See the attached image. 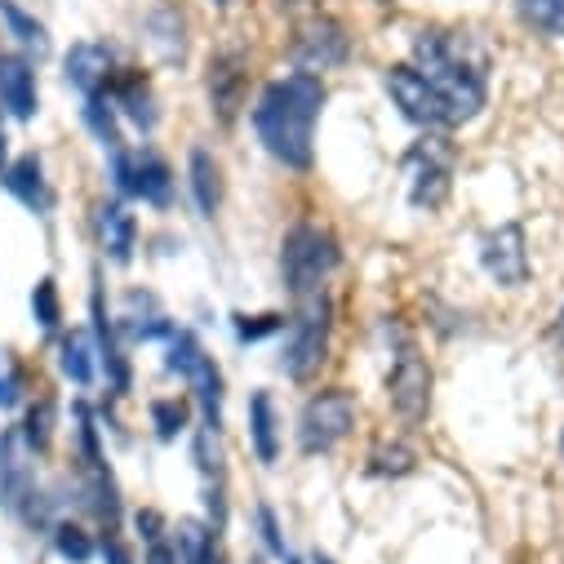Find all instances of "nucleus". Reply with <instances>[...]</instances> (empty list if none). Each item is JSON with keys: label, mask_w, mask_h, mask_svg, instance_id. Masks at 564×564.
I'll list each match as a JSON object with an SVG mask.
<instances>
[{"label": "nucleus", "mask_w": 564, "mask_h": 564, "mask_svg": "<svg viewBox=\"0 0 564 564\" xmlns=\"http://www.w3.org/2000/svg\"><path fill=\"white\" fill-rule=\"evenodd\" d=\"M174 551L183 564H227L218 524H205V520H178L174 524Z\"/></svg>", "instance_id": "nucleus-20"}, {"label": "nucleus", "mask_w": 564, "mask_h": 564, "mask_svg": "<svg viewBox=\"0 0 564 564\" xmlns=\"http://www.w3.org/2000/svg\"><path fill=\"white\" fill-rule=\"evenodd\" d=\"M351 427H356V395L347 387H325L299 413V449L307 458L329 454L351 436Z\"/></svg>", "instance_id": "nucleus-5"}, {"label": "nucleus", "mask_w": 564, "mask_h": 564, "mask_svg": "<svg viewBox=\"0 0 564 564\" xmlns=\"http://www.w3.org/2000/svg\"><path fill=\"white\" fill-rule=\"evenodd\" d=\"M36 449L23 441L19 427H10L0 436V502H6L14 516H23V507L36 494Z\"/></svg>", "instance_id": "nucleus-12"}, {"label": "nucleus", "mask_w": 564, "mask_h": 564, "mask_svg": "<svg viewBox=\"0 0 564 564\" xmlns=\"http://www.w3.org/2000/svg\"><path fill=\"white\" fill-rule=\"evenodd\" d=\"M409 174V205L413 209H441L454 187V152L445 148V138H422V143L404 156Z\"/></svg>", "instance_id": "nucleus-8"}, {"label": "nucleus", "mask_w": 564, "mask_h": 564, "mask_svg": "<svg viewBox=\"0 0 564 564\" xmlns=\"http://www.w3.org/2000/svg\"><path fill=\"white\" fill-rule=\"evenodd\" d=\"M187 417H192V404L178 400V395H165V400H152V427L161 441H178L187 432Z\"/></svg>", "instance_id": "nucleus-26"}, {"label": "nucleus", "mask_w": 564, "mask_h": 564, "mask_svg": "<svg viewBox=\"0 0 564 564\" xmlns=\"http://www.w3.org/2000/svg\"><path fill=\"white\" fill-rule=\"evenodd\" d=\"M343 262V249L334 240V231H325L321 223H299L290 227L285 245H280V275H285V290L294 299L321 294L325 280L334 275V267Z\"/></svg>", "instance_id": "nucleus-3"}, {"label": "nucleus", "mask_w": 564, "mask_h": 564, "mask_svg": "<svg viewBox=\"0 0 564 564\" xmlns=\"http://www.w3.org/2000/svg\"><path fill=\"white\" fill-rule=\"evenodd\" d=\"M347 54H351L347 28H343L338 19H329V14L307 19V23L299 28V36H294V63H299L303 72H312V76H316V72H329V67H343Z\"/></svg>", "instance_id": "nucleus-11"}, {"label": "nucleus", "mask_w": 564, "mask_h": 564, "mask_svg": "<svg viewBox=\"0 0 564 564\" xmlns=\"http://www.w3.org/2000/svg\"><path fill=\"white\" fill-rule=\"evenodd\" d=\"M0 19H6V28H10V36H14L19 45H28V50H36V54L50 45V41H45V28H41L28 10H19L14 0H0Z\"/></svg>", "instance_id": "nucleus-27"}, {"label": "nucleus", "mask_w": 564, "mask_h": 564, "mask_svg": "<svg viewBox=\"0 0 564 564\" xmlns=\"http://www.w3.org/2000/svg\"><path fill=\"white\" fill-rule=\"evenodd\" d=\"M58 365L76 387H89L94 382V343H89V334H67L63 347H58Z\"/></svg>", "instance_id": "nucleus-24"}, {"label": "nucleus", "mask_w": 564, "mask_h": 564, "mask_svg": "<svg viewBox=\"0 0 564 564\" xmlns=\"http://www.w3.org/2000/svg\"><path fill=\"white\" fill-rule=\"evenodd\" d=\"M6 187H10V196L19 200V205H28L32 214H50V205H54V192H50V178H45V165H41V156L36 152H28V156H19L6 174Z\"/></svg>", "instance_id": "nucleus-17"}, {"label": "nucleus", "mask_w": 564, "mask_h": 564, "mask_svg": "<svg viewBox=\"0 0 564 564\" xmlns=\"http://www.w3.org/2000/svg\"><path fill=\"white\" fill-rule=\"evenodd\" d=\"M382 85H387V94H391V102L400 107V116H404V120L422 124L427 133L454 129V116H449V107H445L441 89H436L427 76H422L413 63H395V67H387Z\"/></svg>", "instance_id": "nucleus-7"}, {"label": "nucleus", "mask_w": 564, "mask_h": 564, "mask_svg": "<svg viewBox=\"0 0 564 564\" xmlns=\"http://www.w3.org/2000/svg\"><path fill=\"white\" fill-rule=\"evenodd\" d=\"M0 107H6L14 120L36 116V72L28 58L0 54Z\"/></svg>", "instance_id": "nucleus-16"}, {"label": "nucleus", "mask_w": 564, "mask_h": 564, "mask_svg": "<svg viewBox=\"0 0 564 564\" xmlns=\"http://www.w3.org/2000/svg\"><path fill=\"white\" fill-rule=\"evenodd\" d=\"M329 329H334V303L329 294H307L299 299V312L290 316V334H285V356H280V365H285V373L294 382H307L321 373L325 356H329Z\"/></svg>", "instance_id": "nucleus-4"}, {"label": "nucleus", "mask_w": 564, "mask_h": 564, "mask_svg": "<svg viewBox=\"0 0 564 564\" xmlns=\"http://www.w3.org/2000/svg\"><path fill=\"white\" fill-rule=\"evenodd\" d=\"M111 102H116V111H124L138 129H156V120H161V111H156V94H152V80L143 76V72H111V80H107V89H102Z\"/></svg>", "instance_id": "nucleus-14"}, {"label": "nucleus", "mask_w": 564, "mask_h": 564, "mask_svg": "<svg viewBox=\"0 0 564 564\" xmlns=\"http://www.w3.org/2000/svg\"><path fill=\"white\" fill-rule=\"evenodd\" d=\"M413 463H417L413 449L400 445V441H382V445H373V454H369V471H373V476H409Z\"/></svg>", "instance_id": "nucleus-29"}, {"label": "nucleus", "mask_w": 564, "mask_h": 564, "mask_svg": "<svg viewBox=\"0 0 564 564\" xmlns=\"http://www.w3.org/2000/svg\"><path fill=\"white\" fill-rule=\"evenodd\" d=\"M258 524H262V542H267L275 555H285V538H280V529H275V516H271L267 507H258Z\"/></svg>", "instance_id": "nucleus-35"}, {"label": "nucleus", "mask_w": 564, "mask_h": 564, "mask_svg": "<svg viewBox=\"0 0 564 564\" xmlns=\"http://www.w3.org/2000/svg\"><path fill=\"white\" fill-rule=\"evenodd\" d=\"M170 373H178L187 387H192V395H196V404H200V413H205V427H223V373H218V365H214V356L200 347V338L192 334V329H174L170 334Z\"/></svg>", "instance_id": "nucleus-6"}, {"label": "nucleus", "mask_w": 564, "mask_h": 564, "mask_svg": "<svg viewBox=\"0 0 564 564\" xmlns=\"http://www.w3.org/2000/svg\"><path fill=\"white\" fill-rule=\"evenodd\" d=\"M23 400V373L10 365L6 373H0V409H14Z\"/></svg>", "instance_id": "nucleus-34"}, {"label": "nucleus", "mask_w": 564, "mask_h": 564, "mask_svg": "<svg viewBox=\"0 0 564 564\" xmlns=\"http://www.w3.org/2000/svg\"><path fill=\"white\" fill-rule=\"evenodd\" d=\"M54 417H58V409H54V400H41V404H32L28 409V422H23V441L36 449V454H45L50 449V441H54Z\"/></svg>", "instance_id": "nucleus-30"}, {"label": "nucleus", "mask_w": 564, "mask_h": 564, "mask_svg": "<svg viewBox=\"0 0 564 564\" xmlns=\"http://www.w3.org/2000/svg\"><path fill=\"white\" fill-rule=\"evenodd\" d=\"M413 58H417L413 67L441 89L454 124H467V120L480 116L489 89H485V63L467 54V36H458V32H422L413 41Z\"/></svg>", "instance_id": "nucleus-2"}, {"label": "nucleus", "mask_w": 564, "mask_h": 564, "mask_svg": "<svg viewBox=\"0 0 564 564\" xmlns=\"http://www.w3.org/2000/svg\"><path fill=\"white\" fill-rule=\"evenodd\" d=\"M275 329H285V316H271V312L267 316H236V338L240 343H258Z\"/></svg>", "instance_id": "nucleus-33"}, {"label": "nucleus", "mask_w": 564, "mask_h": 564, "mask_svg": "<svg viewBox=\"0 0 564 564\" xmlns=\"http://www.w3.org/2000/svg\"><path fill=\"white\" fill-rule=\"evenodd\" d=\"M560 458H564V436H560Z\"/></svg>", "instance_id": "nucleus-43"}, {"label": "nucleus", "mask_w": 564, "mask_h": 564, "mask_svg": "<svg viewBox=\"0 0 564 564\" xmlns=\"http://www.w3.org/2000/svg\"><path fill=\"white\" fill-rule=\"evenodd\" d=\"M378 6H391V0H378Z\"/></svg>", "instance_id": "nucleus-44"}, {"label": "nucleus", "mask_w": 564, "mask_h": 564, "mask_svg": "<svg viewBox=\"0 0 564 564\" xmlns=\"http://www.w3.org/2000/svg\"><path fill=\"white\" fill-rule=\"evenodd\" d=\"M32 316H36V325L45 329V334H54L58 325H63V303H58V285L45 275V280H36V290H32Z\"/></svg>", "instance_id": "nucleus-31"}, {"label": "nucleus", "mask_w": 564, "mask_h": 564, "mask_svg": "<svg viewBox=\"0 0 564 564\" xmlns=\"http://www.w3.org/2000/svg\"><path fill=\"white\" fill-rule=\"evenodd\" d=\"M94 334H98V360H102L111 387H116V391H129V360H124V351H120L116 325H111L107 312H102V294H94Z\"/></svg>", "instance_id": "nucleus-23"}, {"label": "nucleus", "mask_w": 564, "mask_h": 564, "mask_svg": "<svg viewBox=\"0 0 564 564\" xmlns=\"http://www.w3.org/2000/svg\"><path fill=\"white\" fill-rule=\"evenodd\" d=\"M387 400L395 409L400 422H409V427H417L422 417H427L432 409V365L422 360L417 347H400L395 360H391V373H387Z\"/></svg>", "instance_id": "nucleus-9"}, {"label": "nucleus", "mask_w": 564, "mask_h": 564, "mask_svg": "<svg viewBox=\"0 0 564 564\" xmlns=\"http://www.w3.org/2000/svg\"><path fill=\"white\" fill-rule=\"evenodd\" d=\"M85 120H89V129L98 133V143H102V148L120 152V129H116V102H111L107 94H89Z\"/></svg>", "instance_id": "nucleus-28"}, {"label": "nucleus", "mask_w": 564, "mask_h": 564, "mask_svg": "<svg viewBox=\"0 0 564 564\" xmlns=\"http://www.w3.org/2000/svg\"><path fill=\"white\" fill-rule=\"evenodd\" d=\"M312 564H334V560H329V555H316V560H312Z\"/></svg>", "instance_id": "nucleus-41"}, {"label": "nucleus", "mask_w": 564, "mask_h": 564, "mask_svg": "<svg viewBox=\"0 0 564 564\" xmlns=\"http://www.w3.org/2000/svg\"><path fill=\"white\" fill-rule=\"evenodd\" d=\"M187 178H192V200L205 218H214L223 209V165L214 161V152L196 148L187 156Z\"/></svg>", "instance_id": "nucleus-22"}, {"label": "nucleus", "mask_w": 564, "mask_h": 564, "mask_svg": "<svg viewBox=\"0 0 564 564\" xmlns=\"http://www.w3.org/2000/svg\"><path fill=\"white\" fill-rule=\"evenodd\" d=\"M555 338L564 343V307H560V316H555Z\"/></svg>", "instance_id": "nucleus-39"}, {"label": "nucleus", "mask_w": 564, "mask_h": 564, "mask_svg": "<svg viewBox=\"0 0 564 564\" xmlns=\"http://www.w3.org/2000/svg\"><path fill=\"white\" fill-rule=\"evenodd\" d=\"M209 102H214L223 124H231L236 111L245 107V54L240 50L214 54V63H209Z\"/></svg>", "instance_id": "nucleus-15"}, {"label": "nucleus", "mask_w": 564, "mask_h": 564, "mask_svg": "<svg viewBox=\"0 0 564 564\" xmlns=\"http://www.w3.org/2000/svg\"><path fill=\"white\" fill-rule=\"evenodd\" d=\"M54 546H58V555L72 560V564L94 560V538H89L80 524H58V529H54Z\"/></svg>", "instance_id": "nucleus-32"}, {"label": "nucleus", "mask_w": 564, "mask_h": 564, "mask_svg": "<svg viewBox=\"0 0 564 564\" xmlns=\"http://www.w3.org/2000/svg\"><path fill=\"white\" fill-rule=\"evenodd\" d=\"M67 85H76L85 98L89 94H102L107 89V80H111V50L107 45H94V41H80V45H72V54H67Z\"/></svg>", "instance_id": "nucleus-18"}, {"label": "nucleus", "mask_w": 564, "mask_h": 564, "mask_svg": "<svg viewBox=\"0 0 564 564\" xmlns=\"http://www.w3.org/2000/svg\"><path fill=\"white\" fill-rule=\"evenodd\" d=\"M102 560H107V564H133V555L124 551V542H120L111 529H107V538H102Z\"/></svg>", "instance_id": "nucleus-36"}, {"label": "nucleus", "mask_w": 564, "mask_h": 564, "mask_svg": "<svg viewBox=\"0 0 564 564\" xmlns=\"http://www.w3.org/2000/svg\"><path fill=\"white\" fill-rule=\"evenodd\" d=\"M520 19L542 36H564V0H516Z\"/></svg>", "instance_id": "nucleus-25"}, {"label": "nucleus", "mask_w": 564, "mask_h": 564, "mask_svg": "<svg viewBox=\"0 0 564 564\" xmlns=\"http://www.w3.org/2000/svg\"><path fill=\"white\" fill-rule=\"evenodd\" d=\"M98 240L111 262H129L133 245H138V218L120 200H102L98 205Z\"/></svg>", "instance_id": "nucleus-19"}, {"label": "nucleus", "mask_w": 564, "mask_h": 564, "mask_svg": "<svg viewBox=\"0 0 564 564\" xmlns=\"http://www.w3.org/2000/svg\"><path fill=\"white\" fill-rule=\"evenodd\" d=\"M0 174H6V133H0Z\"/></svg>", "instance_id": "nucleus-40"}, {"label": "nucleus", "mask_w": 564, "mask_h": 564, "mask_svg": "<svg viewBox=\"0 0 564 564\" xmlns=\"http://www.w3.org/2000/svg\"><path fill=\"white\" fill-rule=\"evenodd\" d=\"M325 107V85L312 72H294L280 76L262 89L258 107H253V129L258 143L285 165L307 174L316 161V120Z\"/></svg>", "instance_id": "nucleus-1"}, {"label": "nucleus", "mask_w": 564, "mask_h": 564, "mask_svg": "<svg viewBox=\"0 0 564 564\" xmlns=\"http://www.w3.org/2000/svg\"><path fill=\"white\" fill-rule=\"evenodd\" d=\"M480 267L489 271V280H498L502 290H516L529 280V240L520 223H502L498 231L485 236L480 245Z\"/></svg>", "instance_id": "nucleus-13"}, {"label": "nucleus", "mask_w": 564, "mask_h": 564, "mask_svg": "<svg viewBox=\"0 0 564 564\" xmlns=\"http://www.w3.org/2000/svg\"><path fill=\"white\" fill-rule=\"evenodd\" d=\"M111 174H116V187L148 200L156 209H170L174 205V170L165 156L156 152H111Z\"/></svg>", "instance_id": "nucleus-10"}, {"label": "nucleus", "mask_w": 564, "mask_h": 564, "mask_svg": "<svg viewBox=\"0 0 564 564\" xmlns=\"http://www.w3.org/2000/svg\"><path fill=\"white\" fill-rule=\"evenodd\" d=\"M148 564H183V560H178V551H174V542H165V538H156V542H148Z\"/></svg>", "instance_id": "nucleus-37"}, {"label": "nucleus", "mask_w": 564, "mask_h": 564, "mask_svg": "<svg viewBox=\"0 0 564 564\" xmlns=\"http://www.w3.org/2000/svg\"><path fill=\"white\" fill-rule=\"evenodd\" d=\"M214 6H218V10H227V6H231V0H214Z\"/></svg>", "instance_id": "nucleus-42"}, {"label": "nucleus", "mask_w": 564, "mask_h": 564, "mask_svg": "<svg viewBox=\"0 0 564 564\" xmlns=\"http://www.w3.org/2000/svg\"><path fill=\"white\" fill-rule=\"evenodd\" d=\"M161 529H165V524H161V516H156V511H138V533H143L148 542H156V538H165Z\"/></svg>", "instance_id": "nucleus-38"}, {"label": "nucleus", "mask_w": 564, "mask_h": 564, "mask_svg": "<svg viewBox=\"0 0 564 564\" xmlns=\"http://www.w3.org/2000/svg\"><path fill=\"white\" fill-rule=\"evenodd\" d=\"M249 441H253L258 463H267V467L280 463V413H275V400L267 391L249 395Z\"/></svg>", "instance_id": "nucleus-21"}]
</instances>
